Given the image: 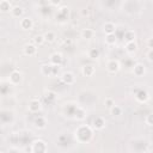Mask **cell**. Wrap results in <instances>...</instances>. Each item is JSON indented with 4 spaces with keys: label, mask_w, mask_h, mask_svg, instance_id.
Returning <instances> with one entry per match:
<instances>
[{
    "label": "cell",
    "mask_w": 153,
    "mask_h": 153,
    "mask_svg": "<svg viewBox=\"0 0 153 153\" xmlns=\"http://www.w3.org/2000/svg\"><path fill=\"white\" fill-rule=\"evenodd\" d=\"M75 137L79 142H88L92 139V129L90 126H80L75 130Z\"/></svg>",
    "instance_id": "6da1fadb"
},
{
    "label": "cell",
    "mask_w": 153,
    "mask_h": 153,
    "mask_svg": "<svg viewBox=\"0 0 153 153\" xmlns=\"http://www.w3.org/2000/svg\"><path fill=\"white\" fill-rule=\"evenodd\" d=\"M48 147H47V143L43 141V140H35L32 142V147H31V152L33 153H44L47 152Z\"/></svg>",
    "instance_id": "7a4b0ae2"
},
{
    "label": "cell",
    "mask_w": 153,
    "mask_h": 153,
    "mask_svg": "<svg viewBox=\"0 0 153 153\" xmlns=\"http://www.w3.org/2000/svg\"><path fill=\"white\" fill-rule=\"evenodd\" d=\"M120 68H121V65H120V62H118L117 60H110V61L108 62V65H106L108 72H109V73H112V74L117 73V72L120 71Z\"/></svg>",
    "instance_id": "3957f363"
},
{
    "label": "cell",
    "mask_w": 153,
    "mask_h": 153,
    "mask_svg": "<svg viewBox=\"0 0 153 153\" xmlns=\"http://www.w3.org/2000/svg\"><path fill=\"white\" fill-rule=\"evenodd\" d=\"M135 98H136L137 102H140V103H145V102L148 100L149 94H148V92H147L146 90L140 88V90L136 91V93H135Z\"/></svg>",
    "instance_id": "277c9868"
},
{
    "label": "cell",
    "mask_w": 153,
    "mask_h": 153,
    "mask_svg": "<svg viewBox=\"0 0 153 153\" xmlns=\"http://www.w3.org/2000/svg\"><path fill=\"white\" fill-rule=\"evenodd\" d=\"M92 127L96 129V130H100L105 127V120L102 117V116H96L93 120H92Z\"/></svg>",
    "instance_id": "5b68a950"
},
{
    "label": "cell",
    "mask_w": 153,
    "mask_h": 153,
    "mask_svg": "<svg viewBox=\"0 0 153 153\" xmlns=\"http://www.w3.org/2000/svg\"><path fill=\"white\" fill-rule=\"evenodd\" d=\"M50 62L51 65H56V66H61L63 62V55L61 53H53L50 55Z\"/></svg>",
    "instance_id": "8992f818"
},
{
    "label": "cell",
    "mask_w": 153,
    "mask_h": 153,
    "mask_svg": "<svg viewBox=\"0 0 153 153\" xmlns=\"http://www.w3.org/2000/svg\"><path fill=\"white\" fill-rule=\"evenodd\" d=\"M68 14H69V8H68L67 6H62V7H60L59 12L56 13V18H57L60 22H63V20L67 19Z\"/></svg>",
    "instance_id": "52a82bcc"
},
{
    "label": "cell",
    "mask_w": 153,
    "mask_h": 153,
    "mask_svg": "<svg viewBox=\"0 0 153 153\" xmlns=\"http://www.w3.org/2000/svg\"><path fill=\"white\" fill-rule=\"evenodd\" d=\"M20 27L23 30H31L33 27V20L29 17H24L20 19Z\"/></svg>",
    "instance_id": "ba28073f"
},
{
    "label": "cell",
    "mask_w": 153,
    "mask_h": 153,
    "mask_svg": "<svg viewBox=\"0 0 153 153\" xmlns=\"http://www.w3.org/2000/svg\"><path fill=\"white\" fill-rule=\"evenodd\" d=\"M24 54L26 56H33L37 54V45L33 44V43H30V44H25L24 45Z\"/></svg>",
    "instance_id": "9c48e42d"
},
{
    "label": "cell",
    "mask_w": 153,
    "mask_h": 153,
    "mask_svg": "<svg viewBox=\"0 0 153 153\" xmlns=\"http://www.w3.org/2000/svg\"><path fill=\"white\" fill-rule=\"evenodd\" d=\"M22 79H23V76H22V73L19 71H13L10 74V82L12 85H18L22 81Z\"/></svg>",
    "instance_id": "30bf717a"
},
{
    "label": "cell",
    "mask_w": 153,
    "mask_h": 153,
    "mask_svg": "<svg viewBox=\"0 0 153 153\" xmlns=\"http://www.w3.org/2000/svg\"><path fill=\"white\" fill-rule=\"evenodd\" d=\"M61 79H62V81H63L66 85H73L74 81H75V76H74V74L71 73V72H65V73L62 74V76H61Z\"/></svg>",
    "instance_id": "8fae6325"
},
{
    "label": "cell",
    "mask_w": 153,
    "mask_h": 153,
    "mask_svg": "<svg viewBox=\"0 0 153 153\" xmlns=\"http://www.w3.org/2000/svg\"><path fill=\"white\" fill-rule=\"evenodd\" d=\"M41 108H42V105H41V102L38 99L33 98L29 102V110L31 112H38L41 110Z\"/></svg>",
    "instance_id": "7c38bea8"
},
{
    "label": "cell",
    "mask_w": 153,
    "mask_h": 153,
    "mask_svg": "<svg viewBox=\"0 0 153 153\" xmlns=\"http://www.w3.org/2000/svg\"><path fill=\"white\" fill-rule=\"evenodd\" d=\"M81 73H82L84 76L90 78V76H92V75L96 73V68H94L92 65H85V66H82V68H81Z\"/></svg>",
    "instance_id": "4fadbf2b"
},
{
    "label": "cell",
    "mask_w": 153,
    "mask_h": 153,
    "mask_svg": "<svg viewBox=\"0 0 153 153\" xmlns=\"http://www.w3.org/2000/svg\"><path fill=\"white\" fill-rule=\"evenodd\" d=\"M73 115H74V117H75L76 120L81 121V120H84V118L86 117V111H85L84 108H81V106H76V108L74 109Z\"/></svg>",
    "instance_id": "5bb4252c"
},
{
    "label": "cell",
    "mask_w": 153,
    "mask_h": 153,
    "mask_svg": "<svg viewBox=\"0 0 153 153\" xmlns=\"http://www.w3.org/2000/svg\"><path fill=\"white\" fill-rule=\"evenodd\" d=\"M145 72H146V68H145V66L142 63H136L134 66V68H133V73L136 76H142L145 74Z\"/></svg>",
    "instance_id": "9a60e30c"
},
{
    "label": "cell",
    "mask_w": 153,
    "mask_h": 153,
    "mask_svg": "<svg viewBox=\"0 0 153 153\" xmlns=\"http://www.w3.org/2000/svg\"><path fill=\"white\" fill-rule=\"evenodd\" d=\"M103 30L105 32V35H109V33H115L116 32V25L111 22H108L103 25Z\"/></svg>",
    "instance_id": "2e32d148"
},
{
    "label": "cell",
    "mask_w": 153,
    "mask_h": 153,
    "mask_svg": "<svg viewBox=\"0 0 153 153\" xmlns=\"http://www.w3.org/2000/svg\"><path fill=\"white\" fill-rule=\"evenodd\" d=\"M123 39L126 41V42H131V41H135V38H136V33L133 31V30H126L124 32H123Z\"/></svg>",
    "instance_id": "e0dca14e"
},
{
    "label": "cell",
    "mask_w": 153,
    "mask_h": 153,
    "mask_svg": "<svg viewBox=\"0 0 153 153\" xmlns=\"http://www.w3.org/2000/svg\"><path fill=\"white\" fill-rule=\"evenodd\" d=\"M10 12H11V14H12L13 18H20L23 16V13H24V10L20 6H13Z\"/></svg>",
    "instance_id": "ac0fdd59"
},
{
    "label": "cell",
    "mask_w": 153,
    "mask_h": 153,
    "mask_svg": "<svg viewBox=\"0 0 153 153\" xmlns=\"http://www.w3.org/2000/svg\"><path fill=\"white\" fill-rule=\"evenodd\" d=\"M11 8H12V6H11V4H10L8 0H1L0 1V12L7 13V12L11 11Z\"/></svg>",
    "instance_id": "d6986e66"
},
{
    "label": "cell",
    "mask_w": 153,
    "mask_h": 153,
    "mask_svg": "<svg viewBox=\"0 0 153 153\" xmlns=\"http://www.w3.org/2000/svg\"><path fill=\"white\" fill-rule=\"evenodd\" d=\"M126 50L129 53V54H133L137 50V44L135 41H131V42H126Z\"/></svg>",
    "instance_id": "ffe728a7"
},
{
    "label": "cell",
    "mask_w": 153,
    "mask_h": 153,
    "mask_svg": "<svg viewBox=\"0 0 153 153\" xmlns=\"http://www.w3.org/2000/svg\"><path fill=\"white\" fill-rule=\"evenodd\" d=\"M45 126H47V121H45L44 117L38 116V117L35 120V127H36V128H38V129H43V128H45Z\"/></svg>",
    "instance_id": "44dd1931"
},
{
    "label": "cell",
    "mask_w": 153,
    "mask_h": 153,
    "mask_svg": "<svg viewBox=\"0 0 153 153\" xmlns=\"http://www.w3.org/2000/svg\"><path fill=\"white\" fill-rule=\"evenodd\" d=\"M93 36H94V31L92 29H84L81 31V37L84 39H91L93 38Z\"/></svg>",
    "instance_id": "7402d4cb"
},
{
    "label": "cell",
    "mask_w": 153,
    "mask_h": 153,
    "mask_svg": "<svg viewBox=\"0 0 153 153\" xmlns=\"http://www.w3.org/2000/svg\"><path fill=\"white\" fill-rule=\"evenodd\" d=\"M105 42L109 45H114L117 42V35L116 33H109L105 36Z\"/></svg>",
    "instance_id": "603a6c76"
},
{
    "label": "cell",
    "mask_w": 153,
    "mask_h": 153,
    "mask_svg": "<svg viewBox=\"0 0 153 153\" xmlns=\"http://www.w3.org/2000/svg\"><path fill=\"white\" fill-rule=\"evenodd\" d=\"M41 73L43 75H47V76H50L51 75V65H48V63H44L41 66Z\"/></svg>",
    "instance_id": "cb8c5ba5"
},
{
    "label": "cell",
    "mask_w": 153,
    "mask_h": 153,
    "mask_svg": "<svg viewBox=\"0 0 153 153\" xmlns=\"http://www.w3.org/2000/svg\"><path fill=\"white\" fill-rule=\"evenodd\" d=\"M43 37H44V42H48V43H53L55 41V38H56V36H55V33L53 31H47L43 35Z\"/></svg>",
    "instance_id": "d4e9b609"
},
{
    "label": "cell",
    "mask_w": 153,
    "mask_h": 153,
    "mask_svg": "<svg viewBox=\"0 0 153 153\" xmlns=\"http://www.w3.org/2000/svg\"><path fill=\"white\" fill-rule=\"evenodd\" d=\"M109 110H110V114L112 116H120V115H122V108L118 106V105H116V104H114Z\"/></svg>",
    "instance_id": "484cf974"
},
{
    "label": "cell",
    "mask_w": 153,
    "mask_h": 153,
    "mask_svg": "<svg viewBox=\"0 0 153 153\" xmlns=\"http://www.w3.org/2000/svg\"><path fill=\"white\" fill-rule=\"evenodd\" d=\"M99 55H100V51H99V49H97V48H91V49L88 50V57L92 59V60L98 59Z\"/></svg>",
    "instance_id": "4316f807"
},
{
    "label": "cell",
    "mask_w": 153,
    "mask_h": 153,
    "mask_svg": "<svg viewBox=\"0 0 153 153\" xmlns=\"http://www.w3.org/2000/svg\"><path fill=\"white\" fill-rule=\"evenodd\" d=\"M44 98H45V100H47L48 103H50V102H54V100H55L56 94H55V92H53V91H45V92H44Z\"/></svg>",
    "instance_id": "83f0119b"
},
{
    "label": "cell",
    "mask_w": 153,
    "mask_h": 153,
    "mask_svg": "<svg viewBox=\"0 0 153 153\" xmlns=\"http://www.w3.org/2000/svg\"><path fill=\"white\" fill-rule=\"evenodd\" d=\"M43 43H44V37H43V35H36V36L33 37V44L41 45V44H43Z\"/></svg>",
    "instance_id": "f1b7e54d"
},
{
    "label": "cell",
    "mask_w": 153,
    "mask_h": 153,
    "mask_svg": "<svg viewBox=\"0 0 153 153\" xmlns=\"http://www.w3.org/2000/svg\"><path fill=\"white\" fill-rule=\"evenodd\" d=\"M115 104V100H114V98H111V97H108V98H105V100H104V105L108 108V109H110L112 105Z\"/></svg>",
    "instance_id": "f546056e"
},
{
    "label": "cell",
    "mask_w": 153,
    "mask_h": 153,
    "mask_svg": "<svg viewBox=\"0 0 153 153\" xmlns=\"http://www.w3.org/2000/svg\"><path fill=\"white\" fill-rule=\"evenodd\" d=\"M145 122H146V124H147L148 127H152V126H153V115H152V114H148V115L146 116V118H145Z\"/></svg>",
    "instance_id": "4dcf8cb0"
},
{
    "label": "cell",
    "mask_w": 153,
    "mask_h": 153,
    "mask_svg": "<svg viewBox=\"0 0 153 153\" xmlns=\"http://www.w3.org/2000/svg\"><path fill=\"white\" fill-rule=\"evenodd\" d=\"M59 71H60V66H56V65H51V75H56Z\"/></svg>",
    "instance_id": "1f68e13d"
},
{
    "label": "cell",
    "mask_w": 153,
    "mask_h": 153,
    "mask_svg": "<svg viewBox=\"0 0 153 153\" xmlns=\"http://www.w3.org/2000/svg\"><path fill=\"white\" fill-rule=\"evenodd\" d=\"M147 60H148L149 62L153 61V49H152V48L148 49V51H147Z\"/></svg>",
    "instance_id": "d6a6232c"
},
{
    "label": "cell",
    "mask_w": 153,
    "mask_h": 153,
    "mask_svg": "<svg viewBox=\"0 0 153 153\" xmlns=\"http://www.w3.org/2000/svg\"><path fill=\"white\" fill-rule=\"evenodd\" d=\"M61 1H62V0H49L50 5H53V6H59V5L61 4Z\"/></svg>",
    "instance_id": "836d02e7"
},
{
    "label": "cell",
    "mask_w": 153,
    "mask_h": 153,
    "mask_svg": "<svg viewBox=\"0 0 153 153\" xmlns=\"http://www.w3.org/2000/svg\"><path fill=\"white\" fill-rule=\"evenodd\" d=\"M147 45H148V49L153 48V38H152V37L148 38V41H147Z\"/></svg>",
    "instance_id": "e575fe53"
},
{
    "label": "cell",
    "mask_w": 153,
    "mask_h": 153,
    "mask_svg": "<svg viewBox=\"0 0 153 153\" xmlns=\"http://www.w3.org/2000/svg\"><path fill=\"white\" fill-rule=\"evenodd\" d=\"M72 43H73V41H72V39H65V44H66L67 47H68V45H71Z\"/></svg>",
    "instance_id": "d590c367"
}]
</instances>
